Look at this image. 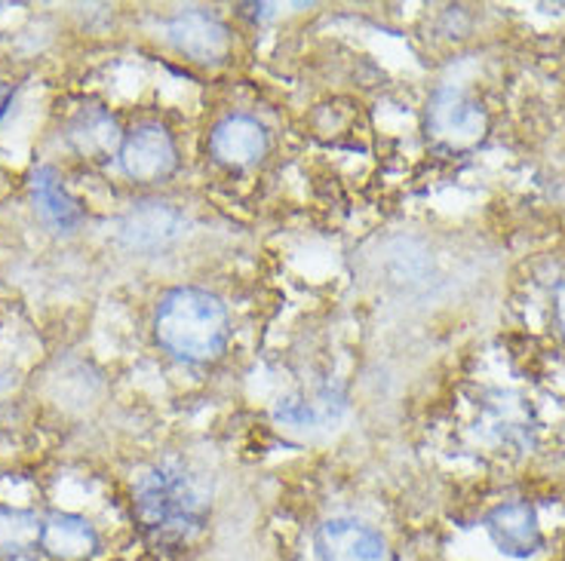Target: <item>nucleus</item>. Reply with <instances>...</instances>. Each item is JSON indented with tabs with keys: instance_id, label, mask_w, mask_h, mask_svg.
I'll return each instance as SVG.
<instances>
[{
	"instance_id": "11",
	"label": "nucleus",
	"mask_w": 565,
	"mask_h": 561,
	"mask_svg": "<svg viewBox=\"0 0 565 561\" xmlns=\"http://www.w3.org/2000/svg\"><path fill=\"white\" fill-rule=\"evenodd\" d=\"M68 144L84 160L105 163L108 157L120 154L124 132H120V123L111 111H105L102 105H86L71 117Z\"/></svg>"
},
{
	"instance_id": "7",
	"label": "nucleus",
	"mask_w": 565,
	"mask_h": 561,
	"mask_svg": "<svg viewBox=\"0 0 565 561\" xmlns=\"http://www.w3.org/2000/svg\"><path fill=\"white\" fill-rule=\"evenodd\" d=\"M167 34H170L172 46L198 65H218V62H225L227 50H231V34H227L225 22L206 10H194V7L172 15Z\"/></svg>"
},
{
	"instance_id": "5",
	"label": "nucleus",
	"mask_w": 565,
	"mask_h": 561,
	"mask_svg": "<svg viewBox=\"0 0 565 561\" xmlns=\"http://www.w3.org/2000/svg\"><path fill=\"white\" fill-rule=\"evenodd\" d=\"M427 132L430 139L455 151L473 148L486 136V111L477 101L467 99L465 93L443 86L427 105Z\"/></svg>"
},
{
	"instance_id": "14",
	"label": "nucleus",
	"mask_w": 565,
	"mask_h": 561,
	"mask_svg": "<svg viewBox=\"0 0 565 561\" xmlns=\"http://www.w3.org/2000/svg\"><path fill=\"white\" fill-rule=\"evenodd\" d=\"M43 519L29 509H13V506H0V559L15 561L31 555L41 547Z\"/></svg>"
},
{
	"instance_id": "1",
	"label": "nucleus",
	"mask_w": 565,
	"mask_h": 561,
	"mask_svg": "<svg viewBox=\"0 0 565 561\" xmlns=\"http://www.w3.org/2000/svg\"><path fill=\"white\" fill-rule=\"evenodd\" d=\"M210 485L182 461L154 463L132 488V513L154 543L188 547L210 519Z\"/></svg>"
},
{
	"instance_id": "15",
	"label": "nucleus",
	"mask_w": 565,
	"mask_h": 561,
	"mask_svg": "<svg viewBox=\"0 0 565 561\" xmlns=\"http://www.w3.org/2000/svg\"><path fill=\"white\" fill-rule=\"evenodd\" d=\"M387 261H391L399 280H406V277L418 280L427 270V252L415 239H396L394 246H391V252H387Z\"/></svg>"
},
{
	"instance_id": "10",
	"label": "nucleus",
	"mask_w": 565,
	"mask_h": 561,
	"mask_svg": "<svg viewBox=\"0 0 565 561\" xmlns=\"http://www.w3.org/2000/svg\"><path fill=\"white\" fill-rule=\"evenodd\" d=\"M348 399L335 384H326L311 396H286L274 408V418L289 430H332L344 418Z\"/></svg>"
},
{
	"instance_id": "8",
	"label": "nucleus",
	"mask_w": 565,
	"mask_h": 561,
	"mask_svg": "<svg viewBox=\"0 0 565 561\" xmlns=\"http://www.w3.org/2000/svg\"><path fill=\"white\" fill-rule=\"evenodd\" d=\"M486 533L508 559H532L544 547V531L532 504H501L486 516Z\"/></svg>"
},
{
	"instance_id": "2",
	"label": "nucleus",
	"mask_w": 565,
	"mask_h": 561,
	"mask_svg": "<svg viewBox=\"0 0 565 561\" xmlns=\"http://www.w3.org/2000/svg\"><path fill=\"white\" fill-rule=\"evenodd\" d=\"M227 332L225 304L203 289H172L157 308V344L182 363H215L227 347Z\"/></svg>"
},
{
	"instance_id": "6",
	"label": "nucleus",
	"mask_w": 565,
	"mask_h": 561,
	"mask_svg": "<svg viewBox=\"0 0 565 561\" xmlns=\"http://www.w3.org/2000/svg\"><path fill=\"white\" fill-rule=\"evenodd\" d=\"M313 552L320 561H394L387 540L366 521L326 519L313 533Z\"/></svg>"
},
{
	"instance_id": "4",
	"label": "nucleus",
	"mask_w": 565,
	"mask_h": 561,
	"mask_svg": "<svg viewBox=\"0 0 565 561\" xmlns=\"http://www.w3.org/2000/svg\"><path fill=\"white\" fill-rule=\"evenodd\" d=\"M120 169L124 175L139 184H154L170 179L179 166V148L172 141L170 129L160 123H141L120 144Z\"/></svg>"
},
{
	"instance_id": "3",
	"label": "nucleus",
	"mask_w": 565,
	"mask_h": 561,
	"mask_svg": "<svg viewBox=\"0 0 565 561\" xmlns=\"http://www.w3.org/2000/svg\"><path fill=\"white\" fill-rule=\"evenodd\" d=\"M188 218L172 203L145 199L120 218L117 225V242L139 255H157L170 249L175 239L184 237Z\"/></svg>"
},
{
	"instance_id": "13",
	"label": "nucleus",
	"mask_w": 565,
	"mask_h": 561,
	"mask_svg": "<svg viewBox=\"0 0 565 561\" xmlns=\"http://www.w3.org/2000/svg\"><path fill=\"white\" fill-rule=\"evenodd\" d=\"M31 203H34V212L53 230H74L84 222L81 203L71 197L68 187L62 184L53 166L34 169V175H31Z\"/></svg>"
},
{
	"instance_id": "12",
	"label": "nucleus",
	"mask_w": 565,
	"mask_h": 561,
	"mask_svg": "<svg viewBox=\"0 0 565 561\" xmlns=\"http://www.w3.org/2000/svg\"><path fill=\"white\" fill-rule=\"evenodd\" d=\"M41 549L53 561H89L99 552V533L84 516L53 513L43 519Z\"/></svg>"
},
{
	"instance_id": "16",
	"label": "nucleus",
	"mask_w": 565,
	"mask_h": 561,
	"mask_svg": "<svg viewBox=\"0 0 565 561\" xmlns=\"http://www.w3.org/2000/svg\"><path fill=\"white\" fill-rule=\"evenodd\" d=\"M10 99H13V89H10V86L0 80V117L7 114V105H10Z\"/></svg>"
},
{
	"instance_id": "9",
	"label": "nucleus",
	"mask_w": 565,
	"mask_h": 561,
	"mask_svg": "<svg viewBox=\"0 0 565 561\" xmlns=\"http://www.w3.org/2000/svg\"><path fill=\"white\" fill-rule=\"evenodd\" d=\"M268 151V132L265 127L246 117V114H231L218 120L210 136V154L215 163L227 169H243L258 163Z\"/></svg>"
}]
</instances>
